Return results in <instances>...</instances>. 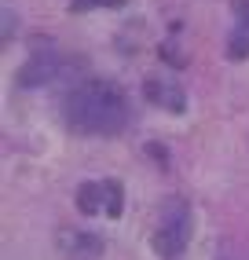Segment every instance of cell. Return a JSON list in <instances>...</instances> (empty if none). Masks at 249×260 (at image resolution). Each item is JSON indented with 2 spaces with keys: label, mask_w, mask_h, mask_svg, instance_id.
<instances>
[{
  "label": "cell",
  "mask_w": 249,
  "mask_h": 260,
  "mask_svg": "<svg viewBox=\"0 0 249 260\" xmlns=\"http://www.w3.org/2000/svg\"><path fill=\"white\" fill-rule=\"evenodd\" d=\"M63 121L77 136H117L129 125V95L117 81L88 77L63 99Z\"/></svg>",
  "instance_id": "1"
},
{
  "label": "cell",
  "mask_w": 249,
  "mask_h": 260,
  "mask_svg": "<svg viewBox=\"0 0 249 260\" xmlns=\"http://www.w3.org/2000/svg\"><path fill=\"white\" fill-rule=\"evenodd\" d=\"M162 223H158V231H154V249L158 256H180L187 249V238H191V209H187V202L183 198H172L165 202V209L162 216H158Z\"/></svg>",
  "instance_id": "2"
},
{
  "label": "cell",
  "mask_w": 249,
  "mask_h": 260,
  "mask_svg": "<svg viewBox=\"0 0 249 260\" xmlns=\"http://www.w3.org/2000/svg\"><path fill=\"white\" fill-rule=\"evenodd\" d=\"M55 70H59V55H55V48H51L48 41H41V44H33L29 59L22 62L19 84H22V88H41V84H48L51 77H55Z\"/></svg>",
  "instance_id": "3"
},
{
  "label": "cell",
  "mask_w": 249,
  "mask_h": 260,
  "mask_svg": "<svg viewBox=\"0 0 249 260\" xmlns=\"http://www.w3.org/2000/svg\"><path fill=\"white\" fill-rule=\"evenodd\" d=\"M143 95L154 103V107L169 110V114H183V110H187V92H183V84L176 81L172 74L147 77V81H143Z\"/></svg>",
  "instance_id": "4"
},
{
  "label": "cell",
  "mask_w": 249,
  "mask_h": 260,
  "mask_svg": "<svg viewBox=\"0 0 249 260\" xmlns=\"http://www.w3.org/2000/svg\"><path fill=\"white\" fill-rule=\"evenodd\" d=\"M59 249L70 260H99L103 256V238L92 231H74V228H63L59 231Z\"/></svg>",
  "instance_id": "5"
},
{
  "label": "cell",
  "mask_w": 249,
  "mask_h": 260,
  "mask_svg": "<svg viewBox=\"0 0 249 260\" xmlns=\"http://www.w3.org/2000/svg\"><path fill=\"white\" fill-rule=\"evenodd\" d=\"M103 213L110 220H121V213H124V183L121 180H103Z\"/></svg>",
  "instance_id": "6"
},
{
  "label": "cell",
  "mask_w": 249,
  "mask_h": 260,
  "mask_svg": "<svg viewBox=\"0 0 249 260\" xmlns=\"http://www.w3.org/2000/svg\"><path fill=\"white\" fill-rule=\"evenodd\" d=\"M77 213H84V216L103 213V183H81L77 187Z\"/></svg>",
  "instance_id": "7"
},
{
  "label": "cell",
  "mask_w": 249,
  "mask_h": 260,
  "mask_svg": "<svg viewBox=\"0 0 249 260\" xmlns=\"http://www.w3.org/2000/svg\"><path fill=\"white\" fill-rule=\"evenodd\" d=\"M227 59H249V29H238L227 37Z\"/></svg>",
  "instance_id": "8"
},
{
  "label": "cell",
  "mask_w": 249,
  "mask_h": 260,
  "mask_svg": "<svg viewBox=\"0 0 249 260\" xmlns=\"http://www.w3.org/2000/svg\"><path fill=\"white\" fill-rule=\"evenodd\" d=\"M99 8H124V0H70V15H88Z\"/></svg>",
  "instance_id": "9"
},
{
  "label": "cell",
  "mask_w": 249,
  "mask_h": 260,
  "mask_svg": "<svg viewBox=\"0 0 249 260\" xmlns=\"http://www.w3.org/2000/svg\"><path fill=\"white\" fill-rule=\"evenodd\" d=\"M235 26L249 29V0H235Z\"/></svg>",
  "instance_id": "10"
},
{
  "label": "cell",
  "mask_w": 249,
  "mask_h": 260,
  "mask_svg": "<svg viewBox=\"0 0 249 260\" xmlns=\"http://www.w3.org/2000/svg\"><path fill=\"white\" fill-rule=\"evenodd\" d=\"M147 154H150V158H158V165H169V154H165L162 143H147Z\"/></svg>",
  "instance_id": "11"
},
{
  "label": "cell",
  "mask_w": 249,
  "mask_h": 260,
  "mask_svg": "<svg viewBox=\"0 0 249 260\" xmlns=\"http://www.w3.org/2000/svg\"><path fill=\"white\" fill-rule=\"evenodd\" d=\"M11 26H15V15L4 8V41H11Z\"/></svg>",
  "instance_id": "12"
}]
</instances>
